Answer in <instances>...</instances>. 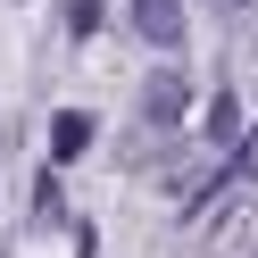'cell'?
Here are the masks:
<instances>
[{
    "mask_svg": "<svg viewBox=\"0 0 258 258\" xmlns=\"http://www.w3.org/2000/svg\"><path fill=\"white\" fill-rule=\"evenodd\" d=\"M134 34L158 50H183V0H134Z\"/></svg>",
    "mask_w": 258,
    "mask_h": 258,
    "instance_id": "cell-1",
    "label": "cell"
},
{
    "mask_svg": "<svg viewBox=\"0 0 258 258\" xmlns=\"http://www.w3.org/2000/svg\"><path fill=\"white\" fill-rule=\"evenodd\" d=\"M84 142H92V117H84V108H58V117H50V150L58 158H84Z\"/></svg>",
    "mask_w": 258,
    "mask_h": 258,
    "instance_id": "cell-2",
    "label": "cell"
},
{
    "mask_svg": "<svg viewBox=\"0 0 258 258\" xmlns=\"http://www.w3.org/2000/svg\"><path fill=\"white\" fill-rule=\"evenodd\" d=\"M233 134H241V108L217 92V100H208V142H233Z\"/></svg>",
    "mask_w": 258,
    "mask_h": 258,
    "instance_id": "cell-3",
    "label": "cell"
},
{
    "mask_svg": "<svg viewBox=\"0 0 258 258\" xmlns=\"http://www.w3.org/2000/svg\"><path fill=\"white\" fill-rule=\"evenodd\" d=\"M142 108H150V117H175V108H183V84H175V75H158V84H150V100H142Z\"/></svg>",
    "mask_w": 258,
    "mask_h": 258,
    "instance_id": "cell-4",
    "label": "cell"
},
{
    "mask_svg": "<svg viewBox=\"0 0 258 258\" xmlns=\"http://www.w3.org/2000/svg\"><path fill=\"white\" fill-rule=\"evenodd\" d=\"M225 9H241V0H225Z\"/></svg>",
    "mask_w": 258,
    "mask_h": 258,
    "instance_id": "cell-5",
    "label": "cell"
}]
</instances>
